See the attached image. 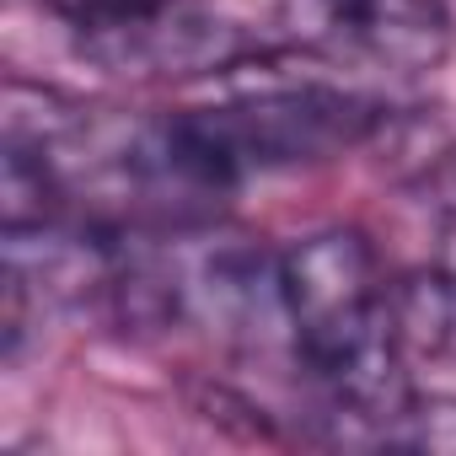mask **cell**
Here are the masks:
<instances>
[{"label": "cell", "mask_w": 456, "mask_h": 456, "mask_svg": "<svg viewBox=\"0 0 456 456\" xmlns=\"http://www.w3.org/2000/svg\"><path fill=\"white\" fill-rule=\"evenodd\" d=\"M387 440L419 445V451H456V397H429V403H403L387 419Z\"/></svg>", "instance_id": "5b68a950"}, {"label": "cell", "mask_w": 456, "mask_h": 456, "mask_svg": "<svg viewBox=\"0 0 456 456\" xmlns=\"http://www.w3.org/2000/svg\"><path fill=\"white\" fill-rule=\"evenodd\" d=\"M274 328L285 333L301 376L354 419H392L403 387V312L376 248L360 232H317L274 253Z\"/></svg>", "instance_id": "7a4b0ae2"}, {"label": "cell", "mask_w": 456, "mask_h": 456, "mask_svg": "<svg viewBox=\"0 0 456 456\" xmlns=\"http://www.w3.org/2000/svg\"><path fill=\"white\" fill-rule=\"evenodd\" d=\"M376 102L344 86H258L129 129V140L118 145V177L151 204L199 209L237 193L248 177L354 151L376 129Z\"/></svg>", "instance_id": "6da1fadb"}, {"label": "cell", "mask_w": 456, "mask_h": 456, "mask_svg": "<svg viewBox=\"0 0 456 456\" xmlns=\"http://www.w3.org/2000/svg\"><path fill=\"white\" fill-rule=\"evenodd\" d=\"M285 28L301 49L419 76L451 49L445 0H285Z\"/></svg>", "instance_id": "3957f363"}, {"label": "cell", "mask_w": 456, "mask_h": 456, "mask_svg": "<svg viewBox=\"0 0 456 456\" xmlns=\"http://www.w3.org/2000/svg\"><path fill=\"white\" fill-rule=\"evenodd\" d=\"M38 6L60 12L65 22L86 28V33H102V38H134L145 28L161 22V12L172 0H38Z\"/></svg>", "instance_id": "277c9868"}]
</instances>
